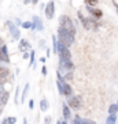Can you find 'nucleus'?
I'll list each match as a JSON object with an SVG mask.
<instances>
[{
    "label": "nucleus",
    "instance_id": "obj_20",
    "mask_svg": "<svg viewBox=\"0 0 118 124\" xmlns=\"http://www.w3.org/2000/svg\"><path fill=\"white\" fill-rule=\"evenodd\" d=\"M118 119H117V115H108L106 119V124H117Z\"/></svg>",
    "mask_w": 118,
    "mask_h": 124
},
{
    "label": "nucleus",
    "instance_id": "obj_1",
    "mask_svg": "<svg viewBox=\"0 0 118 124\" xmlns=\"http://www.w3.org/2000/svg\"><path fill=\"white\" fill-rule=\"evenodd\" d=\"M56 38H58V44L65 45V46L70 48L74 44V40H76V36L73 33H70L69 30L63 29L60 26H58V34H56Z\"/></svg>",
    "mask_w": 118,
    "mask_h": 124
},
{
    "label": "nucleus",
    "instance_id": "obj_23",
    "mask_svg": "<svg viewBox=\"0 0 118 124\" xmlns=\"http://www.w3.org/2000/svg\"><path fill=\"white\" fill-rule=\"evenodd\" d=\"M62 77H63V79H65V82H70V80H73L74 74H73V71H69V72H65Z\"/></svg>",
    "mask_w": 118,
    "mask_h": 124
},
{
    "label": "nucleus",
    "instance_id": "obj_39",
    "mask_svg": "<svg viewBox=\"0 0 118 124\" xmlns=\"http://www.w3.org/2000/svg\"><path fill=\"white\" fill-rule=\"evenodd\" d=\"M44 8H45V4H44V3H41V4H40V10H41V11H43Z\"/></svg>",
    "mask_w": 118,
    "mask_h": 124
},
{
    "label": "nucleus",
    "instance_id": "obj_36",
    "mask_svg": "<svg viewBox=\"0 0 118 124\" xmlns=\"http://www.w3.org/2000/svg\"><path fill=\"white\" fill-rule=\"evenodd\" d=\"M113 6L115 7V11H117V14H118V3L115 1V0H113Z\"/></svg>",
    "mask_w": 118,
    "mask_h": 124
},
{
    "label": "nucleus",
    "instance_id": "obj_14",
    "mask_svg": "<svg viewBox=\"0 0 118 124\" xmlns=\"http://www.w3.org/2000/svg\"><path fill=\"white\" fill-rule=\"evenodd\" d=\"M63 95L65 97H70V95H73V87L70 86V83L69 82H63Z\"/></svg>",
    "mask_w": 118,
    "mask_h": 124
},
{
    "label": "nucleus",
    "instance_id": "obj_19",
    "mask_svg": "<svg viewBox=\"0 0 118 124\" xmlns=\"http://www.w3.org/2000/svg\"><path fill=\"white\" fill-rule=\"evenodd\" d=\"M36 52L33 49H30L29 51V67H34V60H36Z\"/></svg>",
    "mask_w": 118,
    "mask_h": 124
},
{
    "label": "nucleus",
    "instance_id": "obj_29",
    "mask_svg": "<svg viewBox=\"0 0 118 124\" xmlns=\"http://www.w3.org/2000/svg\"><path fill=\"white\" fill-rule=\"evenodd\" d=\"M7 121H8V124H15V123H17V117H15V116H10V117H7Z\"/></svg>",
    "mask_w": 118,
    "mask_h": 124
},
{
    "label": "nucleus",
    "instance_id": "obj_35",
    "mask_svg": "<svg viewBox=\"0 0 118 124\" xmlns=\"http://www.w3.org/2000/svg\"><path fill=\"white\" fill-rule=\"evenodd\" d=\"M33 108H34V101H33V100H30V101H29V109L33 110Z\"/></svg>",
    "mask_w": 118,
    "mask_h": 124
},
{
    "label": "nucleus",
    "instance_id": "obj_44",
    "mask_svg": "<svg viewBox=\"0 0 118 124\" xmlns=\"http://www.w3.org/2000/svg\"><path fill=\"white\" fill-rule=\"evenodd\" d=\"M22 121H23L22 124H28V119H26V117H23V120H22Z\"/></svg>",
    "mask_w": 118,
    "mask_h": 124
},
{
    "label": "nucleus",
    "instance_id": "obj_25",
    "mask_svg": "<svg viewBox=\"0 0 118 124\" xmlns=\"http://www.w3.org/2000/svg\"><path fill=\"white\" fill-rule=\"evenodd\" d=\"M85 1V6H91V7H96L99 0H84Z\"/></svg>",
    "mask_w": 118,
    "mask_h": 124
},
{
    "label": "nucleus",
    "instance_id": "obj_41",
    "mask_svg": "<svg viewBox=\"0 0 118 124\" xmlns=\"http://www.w3.org/2000/svg\"><path fill=\"white\" fill-rule=\"evenodd\" d=\"M32 4H33V6H36V4H39V0H32Z\"/></svg>",
    "mask_w": 118,
    "mask_h": 124
},
{
    "label": "nucleus",
    "instance_id": "obj_22",
    "mask_svg": "<svg viewBox=\"0 0 118 124\" xmlns=\"http://www.w3.org/2000/svg\"><path fill=\"white\" fill-rule=\"evenodd\" d=\"M52 52L54 53H58V38H56V36H52Z\"/></svg>",
    "mask_w": 118,
    "mask_h": 124
},
{
    "label": "nucleus",
    "instance_id": "obj_48",
    "mask_svg": "<svg viewBox=\"0 0 118 124\" xmlns=\"http://www.w3.org/2000/svg\"><path fill=\"white\" fill-rule=\"evenodd\" d=\"M117 124H118V121H117Z\"/></svg>",
    "mask_w": 118,
    "mask_h": 124
},
{
    "label": "nucleus",
    "instance_id": "obj_31",
    "mask_svg": "<svg viewBox=\"0 0 118 124\" xmlns=\"http://www.w3.org/2000/svg\"><path fill=\"white\" fill-rule=\"evenodd\" d=\"M41 74H43V77H47V74H48V71H47V67L43 64V67H41Z\"/></svg>",
    "mask_w": 118,
    "mask_h": 124
},
{
    "label": "nucleus",
    "instance_id": "obj_5",
    "mask_svg": "<svg viewBox=\"0 0 118 124\" xmlns=\"http://www.w3.org/2000/svg\"><path fill=\"white\" fill-rule=\"evenodd\" d=\"M56 55L59 56V60H71L70 48L65 46V45L58 44V53H56Z\"/></svg>",
    "mask_w": 118,
    "mask_h": 124
},
{
    "label": "nucleus",
    "instance_id": "obj_7",
    "mask_svg": "<svg viewBox=\"0 0 118 124\" xmlns=\"http://www.w3.org/2000/svg\"><path fill=\"white\" fill-rule=\"evenodd\" d=\"M77 18H78L81 26L84 27L85 30H92V27H91V22H89V18L87 16V15H84V12L80 11V10L77 11Z\"/></svg>",
    "mask_w": 118,
    "mask_h": 124
},
{
    "label": "nucleus",
    "instance_id": "obj_26",
    "mask_svg": "<svg viewBox=\"0 0 118 124\" xmlns=\"http://www.w3.org/2000/svg\"><path fill=\"white\" fill-rule=\"evenodd\" d=\"M81 121H82V119L78 115H76L74 116V119H73V124H81Z\"/></svg>",
    "mask_w": 118,
    "mask_h": 124
},
{
    "label": "nucleus",
    "instance_id": "obj_15",
    "mask_svg": "<svg viewBox=\"0 0 118 124\" xmlns=\"http://www.w3.org/2000/svg\"><path fill=\"white\" fill-rule=\"evenodd\" d=\"M8 97H10V94H8L7 90H3L1 93H0V105L1 106H6L8 102Z\"/></svg>",
    "mask_w": 118,
    "mask_h": 124
},
{
    "label": "nucleus",
    "instance_id": "obj_3",
    "mask_svg": "<svg viewBox=\"0 0 118 124\" xmlns=\"http://www.w3.org/2000/svg\"><path fill=\"white\" fill-rule=\"evenodd\" d=\"M76 66H74L73 60H59V66H58V71L60 74L69 72V71H74Z\"/></svg>",
    "mask_w": 118,
    "mask_h": 124
},
{
    "label": "nucleus",
    "instance_id": "obj_18",
    "mask_svg": "<svg viewBox=\"0 0 118 124\" xmlns=\"http://www.w3.org/2000/svg\"><path fill=\"white\" fill-rule=\"evenodd\" d=\"M29 87H30V85L25 83V86L22 89V95H21V104H23L26 101V97H28V93H29Z\"/></svg>",
    "mask_w": 118,
    "mask_h": 124
},
{
    "label": "nucleus",
    "instance_id": "obj_9",
    "mask_svg": "<svg viewBox=\"0 0 118 124\" xmlns=\"http://www.w3.org/2000/svg\"><path fill=\"white\" fill-rule=\"evenodd\" d=\"M30 30H37V31H43L44 30V25H43V22H41L40 16H37V15H34L33 18H32V27H30Z\"/></svg>",
    "mask_w": 118,
    "mask_h": 124
},
{
    "label": "nucleus",
    "instance_id": "obj_11",
    "mask_svg": "<svg viewBox=\"0 0 118 124\" xmlns=\"http://www.w3.org/2000/svg\"><path fill=\"white\" fill-rule=\"evenodd\" d=\"M8 77H10V70H8L7 67L0 66V83L4 85Z\"/></svg>",
    "mask_w": 118,
    "mask_h": 124
},
{
    "label": "nucleus",
    "instance_id": "obj_12",
    "mask_svg": "<svg viewBox=\"0 0 118 124\" xmlns=\"http://www.w3.org/2000/svg\"><path fill=\"white\" fill-rule=\"evenodd\" d=\"M19 51L21 52H28V51H30L32 49V45L29 44V41L28 40H25V38H21L19 40Z\"/></svg>",
    "mask_w": 118,
    "mask_h": 124
},
{
    "label": "nucleus",
    "instance_id": "obj_40",
    "mask_svg": "<svg viewBox=\"0 0 118 124\" xmlns=\"http://www.w3.org/2000/svg\"><path fill=\"white\" fill-rule=\"evenodd\" d=\"M32 3V0H23V4H30Z\"/></svg>",
    "mask_w": 118,
    "mask_h": 124
},
{
    "label": "nucleus",
    "instance_id": "obj_24",
    "mask_svg": "<svg viewBox=\"0 0 118 124\" xmlns=\"http://www.w3.org/2000/svg\"><path fill=\"white\" fill-rule=\"evenodd\" d=\"M19 91H21V87L17 86V87H15V100H14L15 105H18L19 104Z\"/></svg>",
    "mask_w": 118,
    "mask_h": 124
},
{
    "label": "nucleus",
    "instance_id": "obj_45",
    "mask_svg": "<svg viewBox=\"0 0 118 124\" xmlns=\"http://www.w3.org/2000/svg\"><path fill=\"white\" fill-rule=\"evenodd\" d=\"M60 124H69V123H67V120H60Z\"/></svg>",
    "mask_w": 118,
    "mask_h": 124
},
{
    "label": "nucleus",
    "instance_id": "obj_30",
    "mask_svg": "<svg viewBox=\"0 0 118 124\" xmlns=\"http://www.w3.org/2000/svg\"><path fill=\"white\" fill-rule=\"evenodd\" d=\"M44 124H52V117H51V116H45Z\"/></svg>",
    "mask_w": 118,
    "mask_h": 124
},
{
    "label": "nucleus",
    "instance_id": "obj_8",
    "mask_svg": "<svg viewBox=\"0 0 118 124\" xmlns=\"http://www.w3.org/2000/svg\"><path fill=\"white\" fill-rule=\"evenodd\" d=\"M6 25H7L8 30H10V34H11L12 40H21V33H19V29L14 25V22L7 21V22H6Z\"/></svg>",
    "mask_w": 118,
    "mask_h": 124
},
{
    "label": "nucleus",
    "instance_id": "obj_38",
    "mask_svg": "<svg viewBox=\"0 0 118 124\" xmlns=\"http://www.w3.org/2000/svg\"><path fill=\"white\" fill-rule=\"evenodd\" d=\"M40 62H41V64H45V62H47V57H40Z\"/></svg>",
    "mask_w": 118,
    "mask_h": 124
},
{
    "label": "nucleus",
    "instance_id": "obj_28",
    "mask_svg": "<svg viewBox=\"0 0 118 124\" xmlns=\"http://www.w3.org/2000/svg\"><path fill=\"white\" fill-rule=\"evenodd\" d=\"M22 27H23V29H28V30H29L30 27H32V22H29V21L22 22Z\"/></svg>",
    "mask_w": 118,
    "mask_h": 124
},
{
    "label": "nucleus",
    "instance_id": "obj_42",
    "mask_svg": "<svg viewBox=\"0 0 118 124\" xmlns=\"http://www.w3.org/2000/svg\"><path fill=\"white\" fill-rule=\"evenodd\" d=\"M0 124H8V121H7V117H6V119H4V120L1 121V123H0Z\"/></svg>",
    "mask_w": 118,
    "mask_h": 124
},
{
    "label": "nucleus",
    "instance_id": "obj_4",
    "mask_svg": "<svg viewBox=\"0 0 118 124\" xmlns=\"http://www.w3.org/2000/svg\"><path fill=\"white\" fill-rule=\"evenodd\" d=\"M66 104L69 105L71 110H78L81 108V97H78V95H70V97H67L66 100Z\"/></svg>",
    "mask_w": 118,
    "mask_h": 124
},
{
    "label": "nucleus",
    "instance_id": "obj_32",
    "mask_svg": "<svg viewBox=\"0 0 118 124\" xmlns=\"http://www.w3.org/2000/svg\"><path fill=\"white\" fill-rule=\"evenodd\" d=\"M39 46H40L41 49H45V40H40V41H39Z\"/></svg>",
    "mask_w": 118,
    "mask_h": 124
},
{
    "label": "nucleus",
    "instance_id": "obj_37",
    "mask_svg": "<svg viewBox=\"0 0 118 124\" xmlns=\"http://www.w3.org/2000/svg\"><path fill=\"white\" fill-rule=\"evenodd\" d=\"M22 59H29V52H23V56H22Z\"/></svg>",
    "mask_w": 118,
    "mask_h": 124
},
{
    "label": "nucleus",
    "instance_id": "obj_27",
    "mask_svg": "<svg viewBox=\"0 0 118 124\" xmlns=\"http://www.w3.org/2000/svg\"><path fill=\"white\" fill-rule=\"evenodd\" d=\"M81 124H96V121H93L92 119H82Z\"/></svg>",
    "mask_w": 118,
    "mask_h": 124
},
{
    "label": "nucleus",
    "instance_id": "obj_21",
    "mask_svg": "<svg viewBox=\"0 0 118 124\" xmlns=\"http://www.w3.org/2000/svg\"><path fill=\"white\" fill-rule=\"evenodd\" d=\"M108 115H117L118 113V105H117V102L115 104H111L110 106H108Z\"/></svg>",
    "mask_w": 118,
    "mask_h": 124
},
{
    "label": "nucleus",
    "instance_id": "obj_10",
    "mask_svg": "<svg viewBox=\"0 0 118 124\" xmlns=\"http://www.w3.org/2000/svg\"><path fill=\"white\" fill-rule=\"evenodd\" d=\"M87 7V11L91 14V16H93V18L96 19H100L102 16H103V11L100 10V8L98 7H91V6H85Z\"/></svg>",
    "mask_w": 118,
    "mask_h": 124
},
{
    "label": "nucleus",
    "instance_id": "obj_17",
    "mask_svg": "<svg viewBox=\"0 0 118 124\" xmlns=\"http://www.w3.org/2000/svg\"><path fill=\"white\" fill-rule=\"evenodd\" d=\"M48 109H49V102H48V100L45 97H43L40 100V110L41 112H47Z\"/></svg>",
    "mask_w": 118,
    "mask_h": 124
},
{
    "label": "nucleus",
    "instance_id": "obj_46",
    "mask_svg": "<svg viewBox=\"0 0 118 124\" xmlns=\"http://www.w3.org/2000/svg\"><path fill=\"white\" fill-rule=\"evenodd\" d=\"M1 112H3V106L0 105V115H1Z\"/></svg>",
    "mask_w": 118,
    "mask_h": 124
},
{
    "label": "nucleus",
    "instance_id": "obj_47",
    "mask_svg": "<svg viewBox=\"0 0 118 124\" xmlns=\"http://www.w3.org/2000/svg\"><path fill=\"white\" fill-rule=\"evenodd\" d=\"M117 105H118V100H117Z\"/></svg>",
    "mask_w": 118,
    "mask_h": 124
},
{
    "label": "nucleus",
    "instance_id": "obj_33",
    "mask_svg": "<svg viewBox=\"0 0 118 124\" xmlns=\"http://www.w3.org/2000/svg\"><path fill=\"white\" fill-rule=\"evenodd\" d=\"M14 25L17 26V27H18V26H22V21H21L19 18H15V22H14Z\"/></svg>",
    "mask_w": 118,
    "mask_h": 124
},
{
    "label": "nucleus",
    "instance_id": "obj_43",
    "mask_svg": "<svg viewBox=\"0 0 118 124\" xmlns=\"http://www.w3.org/2000/svg\"><path fill=\"white\" fill-rule=\"evenodd\" d=\"M3 45H4V41H3V38L0 37V46H3Z\"/></svg>",
    "mask_w": 118,
    "mask_h": 124
},
{
    "label": "nucleus",
    "instance_id": "obj_16",
    "mask_svg": "<svg viewBox=\"0 0 118 124\" xmlns=\"http://www.w3.org/2000/svg\"><path fill=\"white\" fill-rule=\"evenodd\" d=\"M1 60H3L4 63H10V57H8V51H7V45L4 44L3 46H1Z\"/></svg>",
    "mask_w": 118,
    "mask_h": 124
},
{
    "label": "nucleus",
    "instance_id": "obj_34",
    "mask_svg": "<svg viewBox=\"0 0 118 124\" xmlns=\"http://www.w3.org/2000/svg\"><path fill=\"white\" fill-rule=\"evenodd\" d=\"M45 57H51V49L45 48Z\"/></svg>",
    "mask_w": 118,
    "mask_h": 124
},
{
    "label": "nucleus",
    "instance_id": "obj_6",
    "mask_svg": "<svg viewBox=\"0 0 118 124\" xmlns=\"http://www.w3.org/2000/svg\"><path fill=\"white\" fill-rule=\"evenodd\" d=\"M44 15L48 21L54 19V16H55V1H54V0H51V1H48V3L45 4Z\"/></svg>",
    "mask_w": 118,
    "mask_h": 124
},
{
    "label": "nucleus",
    "instance_id": "obj_2",
    "mask_svg": "<svg viewBox=\"0 0 118 124\" xmlns=\"http://www.w3.org/2000/svg\"><path fill=\"white\" fill-rule=\"evenodd\" d=\"M59 26L63 27V29L69 30L70 33H73L74 36L77 34V29H76V25H74V21L66 14H62L59 16Z\"/></svg>",
    "mask_w": 118,
    "mask_h": 124
},
{
    "label": "nucleus",
    "instance_id": "obj_13",
    "mask_svg": "<svg viewBox=\"0 0 118 124\" xmlns=\"http://www.w3.org/2000/svg\"><path fill=\"white\" fill-rule=\"evenodd\" d=\"M62 115L65 117V120H70L71 119V109L69 108V105L66 102H63V105H62Z\"/></svg>",
    "mask_w": 118,
    "mask_h": 124
}]
</instances>
